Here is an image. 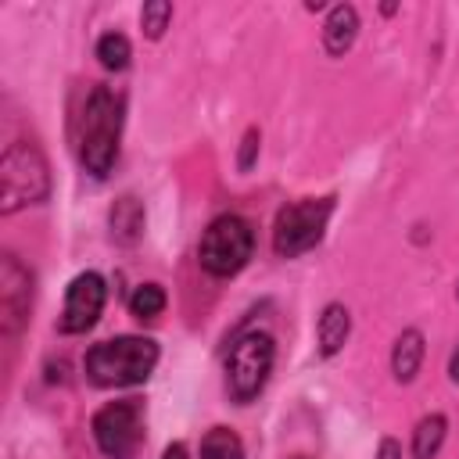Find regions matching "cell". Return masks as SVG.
<instances>
[{"label":"cell","mask_w":459,"mask_h":459,"mask_svg":"<svg viewBox=\"0 0 459 459\" xmlns=\"http://www.w3.org/2000/svg\"><path fill=\"white\" fill-rule=\"evenodd\" d=\"M258 147H262V133H258V126H247L244 136H240V151H237V169L240 172H251L255 169Z\"/></svg>","instance_id":"obj_19"},{"label":"cell","mask_w":459,"mask_h":459,"mask_svg":"<svg viewBox=\"0 0 459 459\" xmlns=\"http://www.w3.org/2000/svg\"><path fill=\"white\" fill-rule=\"evenodd\" d=\"M122 97L97 82L79 111V161L93 179H104L118 161V140H122Z\"/></svg>","instance_id":"obj_1"},{"label":"cell","mask_w":459,"mask_h":459,"mask_svg":"<svg viewBox=\"0 0 459 459\" xmlns=\"http://www.w3.org/2000/svg\"><path fill=\"white\" fill-rule=\"evenodd\" d=\"M333 208H337L333 194L301 197V201L283 204L273 219V251H276V258H298V255L312 251L323 240Z\"/></svg>","instance_id":"obj_6"},{"label":"cell","mask_w":459,"mask_h":459,"mask_svg":"<svg viewBox=\"0 0 459 459\" xmlns=\"http://www.w3.org/2000/svg\"><path fill=\"white\" fill-rule=\"evenodd\" d=\"M351 337V312L344 301H326L316 323V348L323 359H333Z\"/></svg>","instance_id":"obj_11"},{"label":"cell","mask_w":459,"mask_h":459,"mask_svg":"<svg viewBox=\"0 0 459 459\" xmlns=\"http://www.w3.org/2000/svg\"><path fill=\"white\" fill-rule=\"evenodd\" d=\"M169 22H172V4L169 0H147L140 7V29H143L147 39H161Z\"/></svg>","instance_id":"obj_18"},{"label":"cell","mask_w":459,"mask_h":459,"mask_svg":"<svg viewBox=\"0 0 459 459\" xmlns=\"http://www.w3.org/2000/svg\"><path fill=\"white\" fill-rule=\"evenodd\" d=\"M448 380L459 384V341H455V348H452V355H448Z\"/></svg>","instance_id":"obj_22"},{"label":"cell","mask_w":459,"mask_h":459,"mask_svg":"<svg viewBox=\"0 0 459 459\" xmlns=\"http://www.w3.org/2000/svg\"><path fill=\"white\" fill-rule=\"evenodd\" d=\"M93 57L100 61V68L122 72V68H129V61H133V43H129L122 32H104V36L97 39V47H93Z\"/></svg>","instance_id":"obj_17"},{"label":"cell","mask_w":459,"mask_h":459,"mask_svg":"<svg viewBox=\"0 0 459 459\" xmlns=\"http://www.w3.org/2000/svg\"><path fill=\"white\" fill-rule=\"evenodd\" d=\"M359 39V11L351 4H333L323 22V50L330 57H344Z\"/></svg>","instance_id":"obj_12"},{"label":"cell","mask_w":459,"mask_h":459,"mask_svg":"<svg viewBox=\"0 0 459 459\" xmlns=\"http://www.w3.org/2000/svg\"><path fill=\"white\" fill-rule=\"evenodd\" d=\"M423 355H427V341H423V330L416 326H405L394 344H391V377L398 384H412L420 366H423Z\"/></svg>","instance_id":"obj_13"},{"label":"cell","mask_w":459,"mask_h":459,"mask_svg":"<svg viewBox=\"0 0 459 459\" xmlns=\"http://www.w3.org/2000/svg\"><path fill=\"white\" fill-rule=\"evenodd\" d=\"M161 459H190V452H186V445H183V441H172V445H165Z\"/></svg>","instance_id":"obj_21"},{"label":"cell","mask_w":459,"mask_h":459,"mask_svg":"<svg viewBox=\"0 0 459 459\" xmlns=\"http://www.w3.org/2000/svg\"><path fill=\"white\" fill-rule=\"evenodd\" d=\"M377 459H402V441H398V437H380Z\"/></svg>","instance_id":"obj_20"},{"label":"cell","mask_w":459,"mask_h":459,"mask_svg":"<svg viewBox=\"0 0 459 459\" xmlns=\"http://www.w3.org/2000/svg\"><path fill=\"white\" fill-rule=\"evenodd\" d=\"M455 298H459V283H455Z\"/></svg>","instance_id":"obj_23"},{"label":"cell","mask_w":459,"mask_h":459,"mask_svg":"<svg viewBox=\"0 0 459 459\" xmlns=\"http://www.w3.org/2000/svg\"><path fill=\"white\" fill-rule=\"evenodd\" d=\"M276 362V341L265 330H247L240 337H233L230 351H226V394L237 405H251L273 373Z\"/></svg>","instance_id":"obj_4"},{"label":"cell","mask_w":459,"mask_h":459,"mask_svg":"<svg viewBox=\"0 0 459 459\" xmlns=\"http://www.w3.org/2000/svg\"><path fill=\"white\" fill-rule=\"evenodd\" d=\"M448 437V416L430 412L412 427V459H437L441 445Z\"/></svg>","instance_id":"obj_14"},{"label":"cell","mask_w":459,"mask_h":459,"mask_svg":"<svg viewBox=\"0 0 459 459\" xmlns=\"http://www.w3.org/2000/svg\"><path fill=\"white\" fill-rule=\"evenodd\" d=\"M104 301H108V283H104L100 273L86 269V273L72 276L68 287H65V308L57 316V330L68 333V337L72 333H86L100 319Z\"/></svg>","instance_id":"obj_8"},{"label":"cell","mask_w":459,"mask_h":459,"mask_svg":"<svg viewBox=\"0 0 459 459\" xmlns=\"http://www.w3.org/2000/svg\"><path fill=\"white\" fill-rule=\"evenodd\" d=\"M90 434L108 459H136L143 448V402L140 398H118L93 412Z\"/></svg>","instance_id":"obj_7"},{"label":"cell","mask_w":459,"mask_h":459,"mask_svg":"<svg viewBox=\"0 0 459 459\" xmlns=\"http://www.w3.org/2000/svg\"><path fill=\"white\" fill-rule=\"evenodd\" d=\"M165 305H169V294H165L161 283H140V287H133V294H129V316L140 319V323L158 319V316L165 312Z\"/></svg>","instance_id":"obj_16"},{"label":"cell","mask_w":459,"mask_h":459,"mask_svg":"<svg viewBox=\"0 0 459 459\" xmlns=\"http://www.w3.org/2000/svg\"><path fill=\"white\" fill-rule=\"evenodd\" d=\"M50 197V165L43 151L29 140L7 143L0 158V215H14L29 204H43Z\"/></svg>","instance_id":"obj_3"},{"label":"cell","mask_w":459,"mask_h":459,"mask_svg":"<svg viewBox=\"0 0 459 459\" xmlns=\"http://www.w3.org/2000/svg\"><path fill=\"white\" fill-rule=\"evenodd\" d=\"M161 351L154 337H136V333H118L108 341H97L82 355V373L97 387H136L143 384Z\"/></svg>","instance_id":"obj_2"},{"label":"cell","mask_w":459,"mask_h":459,"mask_svg":"<svg viewBox=\"0 0 459 459\" xmlns=\"http://www.w3.org/2000/svg\"><path fill=\"white\" fill-rule=\"evenodd\" d=\"M143 226H147L143 201L133 197V194L115 197V204L108 208V237H111L118 247H133V244L143 237Z\"/></svg>","instance_id":"obj_10"},{"label":"cell","mask_w":459,"mask_h":459,"mask_svg":"<svg viewBox=\"0 0 459 459\" xmlns=\"http://www.w3.org/2000/svg\"><path fill=\"white\" fill-rule=\"evenodd\" d=\"M290 459H305V455H290Z\"/></svg>","instance_id":"obj_24"},{"label":"cell","mask_w":459,"mask_h":459,"mask_svg":"<svg viewBox=\"0 0 459 459\" xmlns=\"http://www.w3.org/2000/svg\"><path fill=\"white\" fill-rule=\"evenodd\" d=\"M255 255V230L244 215H215L197 244V262L215 280H233Z\"/></svg>","instance_id":"obj_5"},{"label":"cell","mask_w":459,"mask_h":459,"mask_svg":"<svg viewBox=\"0 0 459 459\" xmlns=\"http://www.w3.org/2000/svg\"><path fill=\"white\" fill-rule=\"evenodd\" d=\"M32 312V273L18 262V255H0V333L18 337Z\"/></svg>","instance_id":"obj_9"},{"label":"cell","mask_w":459,"mask_h":459,"mask_svg":"<svg viewBox=\"0 0 459 459\" xmlns=\"http://www.w3.org/2000/svg\"><path fill=\"white\" fill-rule=\"evenodd\" d=\"M197 459H244V441L233 427H212L201 437Z\"/></svg>","instance_id":"obj_15"}]
</instances>
